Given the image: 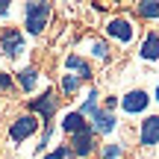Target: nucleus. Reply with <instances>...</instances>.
I'll list each match as a JSON object with an SVG mask.
<instances>
[{
  "mask_svg": "<svg viewBox=\"0 0 159 159\" xmlns=\"http://www.w3.org/2000/svg\"><path fill=\"white\" fill-rule=\"evenodd\" d=\"M24 15H27V21H24L27 33L39 35L47 27V21H50V3H27L24 6Z\"/></svg>",
  "mask_w": 159,
  "mask_h": 159,
  "instance_id": "obj_1",
  "label": "nucleus"
},
{
  "mask_svg": "<svg viewBox=\"0 0 159 159\" xmlns=\"http://www.w3.org/2000/svg\"><path fill=\"white\" fill-rule=\"evenodd\" d=\"M56 109H59V97H56V91H50V89H47L41 97H33V100H30V112L39 115V118L44 121V127L50 124V118L56 115Z\"/></svg>",
  "mask_w": 159,
  "mask_h": 159,
  "instance_id": "obj_2",
  "label": "nucleus"
},
{
  "mask_svg": "<svg viewBox=\"0 0 159 159\" xmlns=\"http://www.w3.org/2000/svg\"><path fill=\"white\" fill-rule=\"evenodd\" d=\"M94 148H97V136L91 133V127H89V130L71 136V148L68 150H71V156H91Z\"/></svg>",
  "mask_w": 159,
  "mask_h": 159,
  "instance_id": "obj_3",
  "label": "nucleus"
},
{
  "mask_svg": "<svg viewBox=\"0 0 159 159\" xmlns=\"http://www.w3.org/2000/svg\"><path fill=\"white\" fill-rule=\"evenodd\" d=\"M0 53L9 59L21 56L24 53V35L21 30H3V35H0Z\"/></svg>",
  "mask_w": 159,
  "mask_h": 159,
  "instance_id": "obj_4",
  "label": "nucleus"
},
{
  "mask_svg": "<svg viewBox=\"0 0 159 159\" xmlns=\"http://www.w3.org/2000/svg\"><path fill=\"white\" fill-rule=\"evenodd\" d=\"M35 130H39V118H35V115H21V118L12 121L9 136H12V142H24V139H30Z\"/></svg>",
  "mask_w": 159,
  "mask_h": 159,
  "instance_id": "obj_5",
  "label": "nucleus"
},
{
  "mask_svg": "<svg viewBox=\"0 0 159 159\" xmlns=\"http://www.w3.org/2000/svg\"><path fill=\"white\" fill-rule=\"evenodd\" d=\"M139 142H142L144 148H153V144H159V115H148V118L142 121Z\"/></svg>",
  "mask_w": 159,
  "mask_h": 159,
  "instance_id": "obj_6",
  "label": "nucleus"
},
{
  "mask_svg": "<svg viewBox=\"0 0 159 159\" xmlns=\"http://www.w3.org/2000/svg\"><path fill=\"white\" fill-rule=\"evenodd\" d=\"M115 130V112H106V109H97L91 115V133L94 136H106V133Z\"/></svg>",
  "mask_w": 159,
  "mask_h": 159,
  "instance_id": "obj_7",
  "label": "nucleus"
},
{
  "mask_svg": "<svg viewBox=\"0 0 159 159\" xmlns=\"http://www.w3.org/2000/svg\"><path fill=\"white\" fill-rule=\"evenodd\" d=\"M148 100L150 97L144 94L142 89H136V91H130V94H124V100H121V106L127 109L130 115H136V112H144V106H148Z\"/></svg>",
  "mask_w": 159,
  "mask_h": 159,
  "instance_id": "obj_8",
  "label": "nucleus"
},
{
  "mask_svg": "<svg viewBox=\"0 0 159 159\" xmlns=\"http://www.w3.org/2000/svg\"><path fill=\"white\" fill-rule=\"evenodd\" d=\"M62 130L68 133V136H77V133L89 130V121H85L80 112H68V115L62 118Z\"/></svg>",
  "mask_w": 159,
  "mask_h": 159,
  "instance_id": "obj_9",
  "label": "nucleus"
},
{
  "mask_svg": "<svg viewBox=\"0 0 159 159\" xmlns=\"http://www.w3.org/2000/svg\"><path fill=\"white\" fill-rule=\"evenodd\" d=\"M109 35L118 39V41H133V27H130V21H124V18L109 21Z\"/></svg>",
  "mask_w": 159,
  "mask_h": 159,
  "instance_id": "obj_10",
  "label": "nucleus"
},
{
  "mask_svg": "<svg viewBox=\"0 0 159 159\" xmlns=\"http://www.w3.org/2000/svg\"><path fill=\"white\" fill-rule=\"evenodd\" d=\"M65 68L68 71H77V80H91V68H89V62H85L83 56H68L65 59Z\"/></svg>",
  "mask_w": 159,
  "mask_h": 159,
  "instance_id": "obj_11",
  "label": "nucleus"
},
{
  "mask_svg": "<svg viewBox=\"0 0 159 159\" xmlns=\"http://www.w3.org/2000/svg\"><path fill=\"white\" fill-rule=\"evenodd\" d=\"M142 56L148 59V62L159 59V35H156V33H150L148 39H144V44H142Z\"/></svg>",
  "mask_w": 159,
  "mask_h": 159,
  "instance_id": "obj_12",
  "label": "nucleus"
},
{
  "mask_svg": "<svg viewBox=\"0 0 159 159\" xmlns=\"http://www.w3.org/2000/svg\"><path fill=\"white\" fill-rule=\"evenodd\" d=\"M35 83H39V71L35 68H24L21 74H18V85H21L24 91H33Z\"/></svg>",
  "mask_w": 159,
  "mask_h": 159,
  "instance_id": "obj_13",
  "label": "nucleus"
},
{
  "mask_svg": "<svg viewBox=\"0 0 159 159\" xmlns=\"http://www.w3.org/2000/svg\"><path fill=\"white\" fill-rule=\"evenodd\" d=\"M97 97H100V94H97V89H91L89 94H85L83 109H80V115H83V118H91V115H94L97 109H100V106H97Z\"/></svg>",
  "mask_w": 159,
  "mask_h": 159,
  "instance_id": "obj_14",
  "label": "nucleus"
},
{
  "mask_svg": "<svg viewBox=\"0 0 159 159\" xmlns=\"http://www.w3.org/2000/svg\"><path fill=\"white\" fill-rule=\"evenodd\" d=\"M139 15H142V18H159V3H156V0L139 3Z\"/></svg>",
  "mask_w": 159,
  "mask_h": 159,
  "instance_id": "obj_15",
  "label": "nucleus"
},
{
  "mask_svg": "<svg viewBox=\"0 0 159 159\" xmlns=\"http://www.w3.org/2000/svg\"><path fill=\"white\" fill-rule=\"evenodd\" d=\"M77 89H80V80H77L74 74H65V77H62V91H65V94H74Z\"/></svg>",
  "mask_w": 159,
  "mask_h": 159,
  "instance_id": "obj_16",
  "label": "nucleus"
},
{
  "mask_svg": "<svg viewBox=\"0 0 159 159\" xmlns=\"http://www.w3.org/2000/svg\"><path fill=\"white\" fill-rule=\"evenodd\" d=\"M121 156V148L118 144H106V150H103V159H118Z\"/></svg>",
  "mask_w": 159,
  "mask_h": 159,
  "instance_id": "obj_17",
  "label": "nucleus"
},
{
  "mask_svg": "<svg viewBox=\"0 0 159 159\" xmlns=\"http://www.w3.org/2000/svg\"><path fill=\"white\" fill-rule=\"evenodd\" d=\"M91 47H94V56H100V59H106V56H109V50H106V44H103V41H94Z\"/></svg>",
  "mask_w": 159,
  "mask_h": 159,
  "instance_id": "obj_18",
  "label": "nucleus"
},
{
  "mask_svg": "<svg viewBox=\"0 0 159 159\" xmlns=\"http://www.w3.org/2000/svg\"><path fill=\"white\" fill-rule=\"evenodd\" d=\"M9 89H12V77L0 71V91H9Z\"/></svg>",
  "mask_w": 159,
  "mask_h": 159,
  "instance_id": "obj_19",
  "label": "nucleus"
},
{
  "mask_svg": "<svg viewBox=\"0 0 159 159\" xmlns=\"http://www.w3.org/2000/svg\"><path fill=\"white\" fill-rule=\"evenodd\" d=\"M65 156H71V150L68 148H59V150H53V153L44 156V159H65Z\"/></svg>",
  "mask_w": 159,
  "mask_h": 159,
  "instance_id": "obj_20",
  "label": "nucleus"
},
{
  "mask_svg": "<svg viewBox=\"0 0 159 159\" xmlns=\"http://www.w3.org/2000/svg\"><path fill=\"white\" fill-rule=\"evenodd\" d=\"M115 103H118L115 97H106V106H103V109H106V112H115Z\"/></svg>",
  "mask_w": 159,
  "mask_h": 159,
  "instance_id": "obj_21",
  "label": "nucleus"
},
{
  "mask_svg": "<svg viewBox=\"0 0 159 159\" xmlns=\"http://www.w3.org/2000/svg\"><path fill=\"white\" fill-rule=\"evenodd\" d=\"M6 12H9V3H0V18H3Z\"/></svg>",
  "mask_w": 159,
  "mask_h": 159,
  "instance_id": "obj_22",
  "label": "nucleus"
},
{
  "mask_svg": "<svg viewBox=\"0 0 159 159\" xmlns=\"http://www.w3.org/2000/svg\"><path fill=\"white\" fill-rule=\"evenodd\" d=\"M156 100H159V83H156Z\"/></svg>",
  "mask_w": 159,
  "mask_h": 159,
  "instance_id": "obj_23",
  "label": "nucleus"
}]
</instances>
